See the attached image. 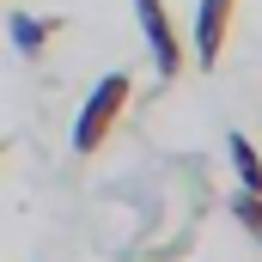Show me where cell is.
<instances>
[{"label":"cell","mask_w":262,"mask_h":262,"mask_svg":"<svg viewBox=\"0 0 262 262\" xmlns=\"http://www.w3.org/2000/svg\"><path fill=\"white\" fill-rule=\"evenodd\" d=\"M128 98H134V79H128V73H104V79L85 92V104H79V116H73V152H79V159L104 152V140L116 134Z\"/></svg>","instance_id":"obj_1"},{"label":"cell","mask_w":262,"mask_h":262,"mask_svg":"<svg viewBox=\"0 0 262 262\" xmlns=\"http://www.w3.org/2000/svg\"><path fill=\"white\" fill-rule=\"evenodd\" d=\"M55 31H61V18H31V12H12V49H18V55H43Z\"/></svg>","instance_id":"obj_4"},{"label":"cell","mask_w":262,"mask_h":262,"mask_svg":"<svg viewBox=\"0 0 262 262\" xmlns=\"http://www.w3.org/2000/svg\"><path fill=\"white\" fill-rule=\"evenodd\" d=\"M134 18H140V31H146V55L159 67V79H177L183 73V31L171 25V12H165V0H134Z\"/></svg>","instance_id":"obj_2"},{"label":"cell","mask_w":262,"mask_h":262,"mask_svg":"<svg viewBox=\"0 0 262 262\" xmlns=\"http://www.w3.org/2000/svg\"><path fill=\"white\" fill-rule=\"evenodd\" d=\"M232 220H238V226H244V232H250V238L262 244V195L238 189V195H232Z\"/></svg>","instance_id":"obj_6"},{"label":"cell","mask_w":262,"mask_h":262,"mask_svg":"<svg viewBox=\"0 0 262 262\" xmlns=\"http://www.w3.org/2000/svg\"><path fill=\"white\" fill-rule=\"evenodd\" d=\"M226 152H232V171H238V189H250V195H262V152L250 134H232L226 140Z\"/></svg>","instance_id":"obj_5"},{"label":"cell","mask_w":262,"mask_h":262,"mask_svg":"<svg viewBox=\"0 0 262 262\" xmlns=\"http://www.w3.org/2000/svg\"><path fill=\"white\" fill-rule=\"evenodd\" d=\"M232 12L238 0H195V25H189V55L201 67H213L226 55V37H232Z\"/></svg>","instance_id":"obj_3"},{"label":"cell","mask_w":262,"mask_h":262,"mask_svg":"<svg viewBox=\"0 0 262 262\" xmlns=\"http://www.w3.org/2000/svg\"><path fill=\"white\" fill-rule=\"evenodd\" d=\"M0 159H6V146H0Z\"/></svg>","instance_id":"obj_7"}]
</instances>
